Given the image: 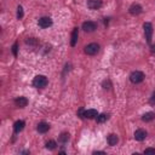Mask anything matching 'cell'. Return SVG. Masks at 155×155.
I'll use <instances>...</instances> for the list:
<instances>
[{"instance_id":"cell-1","label":"cell","mask_w":155,"mask_h":155,"mask_svg":"<svg viewBox=\"0 0 155 155\" xmlns=\"http://www.w3.org/2000/svg\"><path fill=\"white\" fill-rule=\"evenodd\" d=\"M33 85H34V87H38V89L45 87V86L47 85L46 76H44V75H36L34 78V80H33Z\"/></svg>"},{"instance_id":"cell-2","label":"cell","mask_w":155,"mask_h":155,"mask_svg":"<svg viewBox=\"0 0 155 155\" xmlns=\"http://www.w3.org/2000/svg\"><path fill=\"white\" fill-rule=\"evenodd\" d=\"M130 80H131V83H133V84H139L144 80V74L142 72L136 70L130 75Z\"/></svg>"},{"instance_id":"cell-3","label":"cell","mask_w":155,"mask_h":155,"mask_svg":"<svg viewBox=\"0 0 155 155\" xmlns=\"http://www.w3.org/2000/svg\"><path fill=\"white\" fill-rule=\"evenodd\" d=\"M143 28H144L145 39H147V41L150 44V42H152V36H153V26H152V23L145 22V23L143 24Z\"/></svg>"},{"instance_id":"cell-4","label":"cell","mask_w":155,"mask_h":155,"mask_svg":"<svg viewBox=\"0 0 155 155\" xmlns=\"http://www.w3.org/2000/svg\"><path fill=\"white\" fill-rule=\"evenodd\" d=\"M98 51H100V45L95 44V42H92V44H89L87 46L85 47V53H86V55H90V56L96 55Z\"/></svg>"},{"instance_id":"cell-5","label":"cell","mask_w":155,"mask_h":155,"mask_svg":"<svg viewBox=\"0 0 155 155\" xmlns=\"http://www.w3.org/2000/svg\"><path fill=\"white\" fill-rule=\"evenodd\" d=\"M96 28H97V26H96L95 22L87 21V22H84L83 23V29L85 30V32H94Z\"/></svg>"},{"instance_id":"cell-6","label":"cell","mask_w":155,"mask_h":155,"mask_svg":"<svg viewBox=\"0 0 155 155\" xmlns=\"http://www.w3.org/2000/svg\"><path fill=\"white\" fill-rule=\"evenodd\" d=\"M52 24V20L50 17H41L39 20V26L41 28H48Z\"/></svg>"},{"instance_id":"cell-7","label":"cell","mask_w":155,"mask_h":155,"mask_svg":"<svg viewBox=\"0 0 155 155\" xmlns=\"http://www.w3.org/2000/svg\"><path fill=\"white\" fill-rule=\"evenodd\" d=\"M87 6L91 10H97V9H100L102 6V1L101 0H89Z\"/></svg>"},{"instance_id":"cell-8","label":"cell","mask_w":155,"mask_h":155,"mask_svg":"<svg viewBox=\"0 0 155 155\" xmlns=\"http://www.w3.org/2000/svg\"><path fill=\"white\" fill-rule=\"evenodd\" d=\"M142 12V6L138 4H132L131 8H130V14L133 15V16H137Z\"/></svg>"},{"instance_id":"cell-9","label":"cell","mask_w":155,"mask_h":155,"mask_svg":"<svg viewBox=\"0 0 155 155\" xmlns=\"http://www.w3.org/2000/svg\"><path fill=\"white\" fill-rule=\"evenodd\" d=\"M145 137H147V132L144 131V130H142V128H139V130H137V131L135 132V138H136V141H144L145 139Z\"/></svg>"},{"instance_id":"cell-10","label":"cell","mask_w":155,"mask_h":155,"mask_svg":"<svg viewBox=\"0 0 155 155\" xmlns=\"http://www.w3.org/2000/svg\"><path fill=\"white\" fill-rule=\"evenodd\" d=\"M15 103H16L17 107H20V108H24V107H26V105L28 104V100H27L26 97H18V98H16Z\"/></svg>"},{"instance_id":"cell-11","label":"cell","mask_w":155,"mask_h":155,"mask_svg":"<svg viewBox=\"0 0 155 155\" xmlns=\"http://www.w3.org/2000/svg\"><path fill=\"white\" fill-rule=\"evenodd\" d=\"M107 141H108V144H109V145L114 147V145H116L117 142H119V138H117V136H116V135L111 133V135H109V136H108Z\"/></svg>"},{"instance_id":"cell-12","label":"cell","mask_w":155,"mask_h":155,"mask_svg":"<svg viewBox=\"0 0 155 155\" xmlns=\"http://www.w3.org/2000/svg\"><path fill=\"white\" fill-rule=\"evenodd\" d=\"M97 110L96 109H89L85 110L84 113V117H87V119H94V117H97Z\"/></svg>"},{"instance_id":"cell-13","label":"cell","mask_w":155,"mask_h":155,"mask_svg":"<svg viewBox=\"0 0 155 155\" xmlns=\"http://www.w3.org/2000/svg\"><path fill=\"white\" fill-rule=\"evenodd\" d=\"M78 36H79V30H78V28H74L73 29V33H72V40H70V45L72 46H75L76 45Z\"/></svg>"},{"instance_id":"cell-14","label":"cell","mask_w":155,"mask_h":155,"mask_svg":"<svg viewBox=\"0 0 155 155\" xmlns=\"http://www.w3.org/2000/svg\"><path fill=\"white\" fill-rule=\"evenodd\" d=\"M48 128H50V126H48V124H46V122H40L39 125H38V132H40V133H46L47 131H48Z\"/></svg>"},{"instance_id":"cell-15","label":"cell","mask_w":155,"mask_h":155,"mask_svg":"<svg viewBox=\"0 0 155 155\" xmlns=\"http://www.w3.org/2000/svg\"><path fill=\"white\" fill-rule=\"evenodd\" d=\"M23 128H24V121L18 120V121H16V122H15V125H14V130H15V132H16V133L21 132Z\"/></svg>"},{"instance_id":"cell-16","label":"cell","mask_w":155,"mask_h":155,"mask_svg":"<svg viewBox=\"0 0 155 155\" xmlns=\"http://www.w3.org/2000/svg\"><path fill=\"white\" fill-rule=\"evenodd\" d=\"M154 117H155V114L152 113V111H149V113H145L143 116H142V120L145 121V122H148V121H152Z\"/></svg>"},{"instance_id":"cell-17","label":"cell","mask_w":155,"mask_h":155,"mask_svg":"<svg viewBox=\"0 0 155 155\" xmlns=\"http://www.w3.org/2000/svg\"><path fill=\"white\" fill-rule=\"evenodd\" d=\"M69 141V133H62L59 136V142L61 143H67Z\"/></svg>"},{"instance_id":"cell-18","label":"cell","mask_w":155,"mask_h":155,"mask_svg":"<svg viewBox=\"0 0 155 155\" xmlns=\"http://www.w3.org/2000/svg\"><path fill=\"white\" fill-rule=\"evenodd\" d=\"M108 120V115L107 114H101V115H97V122L98 124H102L104 121Z\"/></svg>"},{"instance_id":"cell-19","label":"cell","mask_w":155,"mask_h":155,"mask_svg":"<svg viewBox=\"0 0 155 155\" xmlns=\"http://www.w3.org/2000/svg\"><path fill=\"white\" fill-rule=\"evenodd\" d=\"M56 147H57V143H56L55 141H48L46 143V148H47V149H50V150L56 149Z\"/></svg>"},{"instance_id":"cell-20","label":"cell","mask_w":155,"mask_h":155,"mask_svg":"<svg viewBox=\"0 0 155 155\" xmlns=\"http://www.w3.org/2000/svg\"><path fill=\"white\" fill-rule=\"evenodd\" d=\"M17 17L18 18L23 17V9H22V6H18V9H17Z\"/></svg>"},{"instance_id":"cell-21","label":"cell","mask_w":155,"mask_h":155,"mask_svg":"<svg viewBox=\"0 0 155 155\" xmlns=\"http://www.w3.org/2000/svg\"><path fill=\"white\" fill-rule=\"evenodd\" d=\"M26 42H27V44H29V45H35L36 42H38V41H36L34 38H30V39H28Z\"/></svg>"},{"instance_id":"cell-22","label":"cell","mask_w":155,"mask_h":155,"mask_svg":"<svg viewBox=\"0 0 155 155\" xmlns=\"http://www.w3.org/2000/svg\"><path fill=\"white\" fill-rule=\"evenodd\" d=\"M144 154H153V155H155V149H153V148H148V149L144 150Z\"/></svg>"},{"instance_id":"cell-23","label":"cell","mask_w":155,"mask_h":155,"mask_svg":"<svg viewBox=\"0 0 155 155\" xmlns=\"http://www.w3.org/2000/svg\"><path fill=\"white\" fill-rule=\"evenodd\" d=\"M12 52H14L15 56H17V44H15L14 46H12Z\"/></svg>"},{"instance_id":"cell-24","label":"cell","mask_w":155,"mask_h":155,"mask_svg":"<svg viewBox=\"0 0 155 155\" xmlns=\"http://www.w3.org/2000/svg\"><path fill=\"white\" fill-rule=\"evenodd\" d=\"M84 113H85V110H83V109H80V110L78 111V115H79L80 117H84Z\"/></svg>"},{"instance_id":"cell-25","label":"cell","mask_w":155,"mask_h":155,"mask_svg":"<svg viewBox=\"0 0 155 155\" xmlns=\"http://www.w3.org/2000/svg\"><path fill=\"white\" fill-rule=\"evenodd\" d=\"M94 154L95 155H97V154H104V152H94Z\"/></svg>"},{"instance_id":"cell-26","label":"cell","mask_w":155,"mask_h":155,"mask_svg":"<svg viewBox=\"0 0 155 155\" xmlns=\"http://www.w3.org/2000/svg\"><path fill=\"white\" fill-rule=\"evenodd\" d=\"M152 52H153V53H155V45H153V46H152Z\"/></svg>"}]
</instances>
